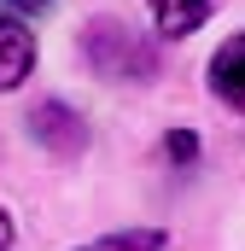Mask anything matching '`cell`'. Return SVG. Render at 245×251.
Segmentation results:
<instances>
[{"label":"cell","instance_id":"52a82bcc","mask_svg":"<svg viewBox=\"0 0 245 251\" xmlns=\"http://www.w3.org/2000/svg\"><path fill=\"white\" fill-rule=\"evenodd\" d=\"M164 152H170L175 164H193V158H198V134H187V128H175V134L164 140Z\"/></svg>","mask_w":245,"mask_h":251},{"label":"cell","instance_id":"ba28073f","mask_svg":"<svg viewBox=\"0 0 245 251\" xmlns=\"http://www.w3.org/2000/svg\"><path fill=\"white\" fill-rule=\"evenodd\" d=\"M12 6H18V12H47L53 0H12Z\"/></svg>","mask_w":245,"mask_h":251},{"label":"cell","instance_id":"9c48e42d","mask_svg":"<svg viewBox=\"0 0 245 251\" xmlns=\"http://www.w3.org/2000/svg\"><path fill=\"white\" fill-rule=\"evenodd\" d=\"M12 246V216H6V210H0V251Z\"/></svg>","mask_w":245,"mask_h":251},{"label":"cell","instance_id":"277c9868","mask_svg":"<svg viewBox=\"0 0 245 251\" xmlns=\"http://www.w3.org/2000/svg\"><path fill=\"white\" fill-rule=\"evenodd\" d=\"M29 70H35V35L0 12V94H12Z\"/></svg>","mask_w":245,"mask_h":251},{"label":"cell","instance_id":"7a4b0ae2","mask_svg":"<svg viewBox=\"0 0 245 251\" xmlns=\"http://www.w3.org/2000/svg\"><path fill=\"white\" fill-rule=\"evenodd\" d=\"M29 134H35L47 152H59V158H76V152L88 146V123H82L70 105H59V100H41V105L29 111Z\"/></svg>","mask_w":245,"mask_h":251},{"label":"cell","instance_id":"3957f363","mask_svg":"<svg viewBox=\"0 0 245 251\" xmlns=\"http://www.w3.org/2000/svg\"><path fill=\"white\" fill-rule=\"evenodd\" d=\"M210 94H216L222 105L245 111V29L216 47V59H210Z\"/></svg>","mask_w":245,"mask_h":251},{"label":"cell","instance_id":"8992f818","mask_svg":"<svg viewBox=\"0 0 245 251\" xmlns=\"http://www.w3.org/2000/svg\"><path fill=\"white\" fill-rule=\"evenodd\" d=\"M82 251H164V234L158 228H128V234H105V240H94Z\"/></svg>","mask_w":245,"mask_h":251},{"label":"cell","instance_id":"6da1fadb","mask_svg":"<svg viewBox=\"0 0 245 251\" xmlns=\"http://www.w3.org/2000/svg\"><path fill=\"white\" fill-rule=\"evenodd\" d=\"M82 59H88L94 76H105V82H146V76H158L152 41L134 24H122V18H94L82 29Z\"/></svg>","mask_w":245,"mask_h":251},{"label":"cell","instance_id":"5b68a950","mask_svg":"<svg viewBox=\"0 0 245 251\" xmlns=\"http://www.w3.org/2000/svg\"><path fill=\"white\" fill-rule=\"evenodd\" d=\"M210 6L216 0H152V18H158V35H170V41H181L193 35L204 18H210Z\"/></svg>","mask_w":245,"mask_h":251}]
</instances>
